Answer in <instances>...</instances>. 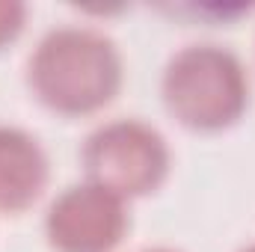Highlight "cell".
<instances>
[{
    "instance_id": "6da1fadb",
    "label": "cell",
    "mask_w": 255,
    "mask_h": 252,
    "mask_svg": "<svg viewBox=\"0 0 255 252\" xmlns=\"http://www.w3.org/2000/svg\"><path fill=\"white\" fill-rule=\"evenodd\" d=\"M122 57L113 39L92 27L48 30L27 63L33 95L60 116L104 110L122 89Z\"/></svg>"
},
{
    "instance_id": "7a4b0ae2",
    "label": "cell",
    "mask_w": 255,
    "mask_h": 252,
    "mask_svg": "<svg viewBox=\"0 0 255 252\" xmlns=\"http://www.w3.org/2000/svg\"><path fill=\"white\" fill-rule=\"evenodd\" d=\"M166 113L187 130L217 133L250 107V77L241 57L223 45H187L163 68Z\"/></svg>"
},
{
    "instance_id": "3957f363",
    "label": "cell",
    "mask_w": 255,
    "mask_h": 252,
    "mask_svg": "<svg viewBox=\"0 0 255 252\" xmlns=\"http://www.w3.org/2000/svg\"><path fill=\"white\" fill-rule=\"evenodd\" d=\"M80 160L86 181L125 202L154 193L169 175V145L163 133L139 119L98 125L86 136Z\"/></svg>"
},
{
    "instance_id": "277c9868",
    "label": "cell",
    "mask_w": 255,
    "mask_h": 252,
    "mask_svg": "<svg viewBox=\"0 0 255 252\" xmlns=\"http://www.w3.org/2000/svg\"><path fill=\"white\" fill-rule=\"evenodd\" d=\"M128 226L125 199L92 181L65 187L45 214V238L57 252H113Z\"/></svg>"
},
{
    "instance_id": "5b68a950",
    "label": "cell",
    "mask_w": 255,
    "mask_h": 252,
    "mask_svg": "<svg viewBox=\"0 0 255 252\" xmlns=\"http://www.w3.org/2000/svg\"><path fill=\"white\" fill-rule=\"evenodd\" d=\"M48 184V154L33 133L0 125V211H27Z\"/></svg>"
},
{
    "instance_id": "8992f818",
    "label": "cell",
    "mask_w": 255,
    "mask_h": 252,
    "mask_svg": "<svg viewBox=\"0 0 255 252\" xmlns=\"http://www.w3.org/2000/svg\"><path fill=\"white\" fill-rule=\"evenodd\" d=\"M27 21V6L18 0H0V48L15 42L24 30Z\"/></svg>"
},
{
    "instance_id": "52a82bcc",
    "label": "cell",
    "mask_w": 255,
    "mask_h": 252,
    "mask_svg": "<svg viewBox=\"0 0 255 252\" xmlns=\"http://www.w3.org/2000/svg\"><path fill=\"white\" fill-rule=\"evenodd\" d=\"M142 252H178V250H169V247H151V250H142Z\"/></svg>"
},
{
    "instance_id": "ba28073f",
    "label": "cell",
    "mask_w": 255,
    "mask_h": 252,
    "mask_svg": "<svg viewBox=\"0 0 255 252\" xmlns=\"http://www.w3.org/2000/svg\"><path fill=\"white\" fill-rule=\"evenodd\" d=\"M241 252H255V244H250V247H244Z\"/></svg>"
}]
</instances>
